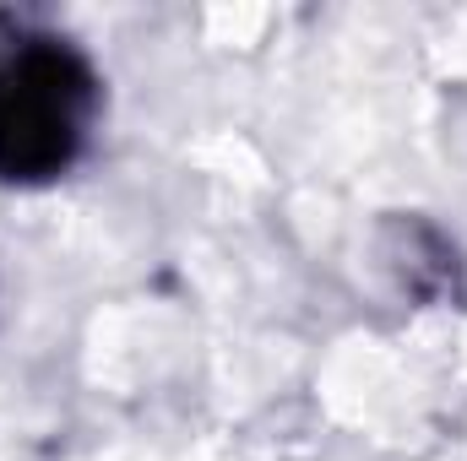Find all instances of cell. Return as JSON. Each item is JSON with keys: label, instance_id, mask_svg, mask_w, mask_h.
<instances>
[{"label": "cell", "instance_id": "cell-1", "mask_svg": "<svg viewBox=\"0 0 467 461\" xmlns=\"http://www.w3.org/2000/svg\"><path fill=\"white\" fill-rule=\"evenodd\" d=\"M99 119V71L60 33L5 22L0 27V179H60Z\"/></svg>", "mask_w": 467, "mask_h": 461}]
</instances>
